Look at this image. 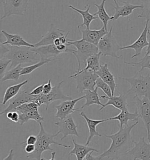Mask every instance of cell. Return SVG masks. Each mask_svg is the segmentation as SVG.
<instances>
[{"label":"cell","mask_w":150,"mask_h":160,"mask_svg":"<svg viewBox=\"0 0 150 160\" xmlns=\"http://www.w3.org/2000/svg\"><path fill=\"white\" fill-rule=\"evenodd\" d=\"M100 98L103 99H108V101L106 103L104 104L103 106L99 109L100 111L106 108L108 106H112L120 110L128 109V103L126 96L125 94L120 93L118 96H112L111 97H108V96H101Z\"/></svg>","instance_id":"obj_21"},{"label":"cell","mask_w":150,"mask_h":160,"mask_svg":"<svg viewBox=\"0 0 150 160\" xmlns=\"http://www.w3.org/2000/svg\"><path fill=\"white\" fill-rule=\"evenodd\" d=\"M79 31L82 33V39L93 43L96 46L98 45L100 40L108 32L104 26L100 29L92 30L90 28L86 29L79 28Z\"/></svg>","instance_id":"obj_17"},{"label":"cell","mask_w":150,"mask_h":160,"mask_svg":"<svg viewBox=\"0 0 150 160\" xmlns=\"http://www.w3.org/2000/svg\"><path fill=\"white\" fill-rule=\"evenodd\" d=\"M40 131L37 136V141L35 144V149L33 152L27 156V158L35 160H41L42 154L46 151H50L52 152L53 149L50 146L55 144L57 146L63 147L65 148H70V146L61 144L55 140V138L57 136L55 134H50L45 131L42 126V122H40Z\"/></svg>","instance_id":"obj_3"},{"label":"cell","mask_w":150,"mask_h":160,"mask_svg":"<svg viewBox=\"0 0 150 160\" xmlns=\"http://www.w3.org/2000/svg\"><path fill=\"white\" fill-rule=\"evenodd\" d=\"M65 31L64 30L55 27L54 24H51L48 32L42 36V39L41 41L34 44V47L35 48L39 47L41 46L53 44L56 39L65 35Z\"/></svg>","instance_id":"obj_18"},{"label":"cell","mask_w":150,"mask_h":160,"mask_svg":"<svg viewBox=\"0 0 150 160\" xmlns=\"http://www.w3.org/2000/svg\"><path fill=\"white\" fill-rule=\"evenodd\" d=\"M54 61H55V59H41V60L37 63H33V65L30 66L23 67L21 72V75H27L29 74H31L33 71L37 69L38 68L50 62Z\"/></svg>","instance_id":"obj_33"},{"label":"cell","mask_w":150,"mask_h":160,"mask_svg":"<svg viewBox=\"0 0 150 160\" xmlns=\"http://www.w3.org/2000/svg\"><path fill=\"white\" fill-rule=\"evenodd\" d=\"M0 1H1V3H3V4H4L5 2V0H0Z\"/></svg>","instance_id":"obj_48"},{"label":"cell","mask_w":150,"mask_h":160,"mask_svg":"<svg viewBox=\"0 0 150 160\" xmlns=\"http://www.w3.org/2000/svg\"><path fill=\"white\" fill-rule=\"evenodd\" d=\"M138 124V121L131 125L119 128L117 132L112 135L104 134V136L111 139L112 144L108 149L98 155L101 160H119L122 156L126 155L127 152L134 146L131 132Z\"/></svg>","instance_id":"obj_1"},{"label":"cell","mask_w":150,"mask_h":160,"mask_svg":"<svg viewBox=\"0 0 150 160\" xmlns=\"http://www.w3.org/2000/svg\"><path fill=\"white\" fill-rule=\"evenodd\" d=\"M72 142L73 144V148L70 151L69 155H75L77 160H84L86 155L90 151H94L96 152H98V151L92 147H90L86 145H82L77 143L75 141V139L72 138Z\"/></svg>","instance_id":"obj_26"},{"label":"cell","mask_w":150,"mask_h":160,"mask_svg":"<svg viewBox=\"0 0 150 160\" xmlns=\"http://www.w3.org/2000/svg\"><path fill=\"white\" fill-rule=\"evenodd\" d=\"M93 152L94 151H90L89 153H88L86 155L84 159L86 160H101L99 156H98V157H93V156H92V154H93Z\"/></svg>","instance_id":"obj_43"},{"label":"cell","mask_w":150,"mask_h":160,"mask_svg":"<svg viewBox=\"0 0 150 160\" xmlns=\"http://www.w3.org/2000/svg\"><path fill=\"white\" fill-rule=\"evenodd\" d=\"M11 63V61L5 58H1L0 59V75L1 78L3 77V76L5 73V71L7 70V67L9 64Z\"/></svg>","instance_id":"obj_37"},{"label":"cell","mask_w":150,"mask_h":160,"mask_svg":"<svg viewBox=\"0 0 150 160\" xmlns=\"http://www.w3.org/2000/svg\"><path fill=\"white\" fill-rule=\"evenodd\" d=\"M134 104L137 107L139 117L142 120L147 129L148 140L150 142V99L147 97H142V99H140L137 96H134Z\"/></svg>","instance_id":"obj_11"},{"label":"cell","mask_w":150,"mask_h":160,"mask_svg":"<svg viewBox=\"0 0 150 160\" xmlns=\"http://www.w3.org/2000/svg\"><path fill=\"white\" fill-rule=\"evenodd\" d=\"M52 88H53V87L52 86L51 79H49L48 80V82L46 84H44L43 93V94H48L49 93H50L51 92Z\"/></svg>","instance_id":"obj_41"},{"label":"cell","mask_w":150,"mask_h":160,"mask_svg":"<svg viewBox=\"0 0 150 160\" xmlns=\"http://www.w3.org/2000/svg\"><path fill=\"white\" fill-rule=\"evenodd\" d=\"M28 82L29 80L27 79L18 84L9 86L5 92L2 105H5L8 102H9L11 99L14 98L20 92L21 88L24 85H27Z\"/></svg>","instance_id":"obj_29"},{"label":"cell","mask_w":150,"mask_h":160,"mask_svg":"<svg viewBox=\"0 0 150 160\" xmlns=\"http://www.w3.org/2000/svg\"><path fill=\"white\" fill-rule=\"evenodd\" d=\"M147 40H148V46H147V51H146V53H145V55H147L150 54V31L149 29H148V34H147Z\"/></svg>","instance_id":"obj_44"},{"label":"cell","mask_w":150,"mask_h":160,"mask_svg":"<svg viewBox=\"0 0 150 160\" xmlns=\"http://www.w3.org/2000/svg\"><path fill=\"white\" fill-rule=\"evenodd\" d=\"M37 141V136H33V135H31L29 136H28L27 140L24 142H22L21 143V144H32V145H35L36 142Z\"/></svg>","instance_id":"obj_40"},{"label":"cell","mask_w":150,"mask_h":160,"mask_svg":"<svg viewBox=\"0 0 150 160\" xmlns=\"http://www.w3.org/2000/svg\"><path fill=\"white\" fill-rule=\"evenodd\" d=\"M119 79L125 80L130 85V89L126 92L127 94H135L138 97H147L150 99V75L147 76L141 75L140 72H137L131 78H118Z\"/></svg>","instance_id":"obj_4"},{"label":"cell","mask_w":150,"mask_h":160,"mask_svg":"<svg viewBox=\"0 0 150 160\" xmlns=\"http://www.w3.org/2000/svg\"><path fill=\"white\" fill-rule=\"evenodd\" d=\"M25 151L28 154H31L32 152L34 151L35 149V145H32V144H27L25 147Z\"/></svg>","instance_id":"obj_42"},{"label":"cell","mask_w":150,"mask_h":160,"mask_svg":"<svg viewBox=\"0 0 150 160\" xmlns=\"http://www.w3.org/2000/svg\"><path fill=\"white\" fill-rule=\"evenodd\" d=\"M148 27H149V30L150 31V20L149 21V24H148Z\"/></svg>","instance_id":"obj_49"},{"label":"cell","mask_w":150,"mask_h":160,"mask_svg":"<svg viewBox=\"0 0 150 160\" xmlns=\"http://www.w3.org/2000/svg\"><path fill=\"white\" fill-rule=\"evenodd\" d=\"M31 49L33 51L37 52L40 55L41 59H53L56 60L59 59L58 57L62 53L55 44L41 46L39 47L31 48Z\"/></svg>","instance_id":"obj_20"},{"label":"cell","mask_w":150,"mask_h":160,"mask_svg":"<svg viewBox=\"0 0 150 160\" xmlns=\"http://www.w3.org/2000/svg\"><path fill=\"white\" fill-rule=\"evenodd\" d=\"M83 99H84V95L77 99L62 101L59 105L55 106V108L57 110L55 117L60 118L61 120L64 119L76 111H79V108H75V106L79 101Z\"/></svg>","instance_id":"obj_14"},{"label":"cell","mask_w":150,"mask_h":160,"mask_svg":"<svg viewBox=\"0 0 150 160\" xmlns=\"http://www.w3.org/2000/svg\"><path fill=\"white\" fill-rule=\"evenodd\" d=\"M63 81L59 82L57 85L53 87L51 92L48 94L42 93L40 95L35 96V98L32 100L33 102L36 103L39 107H41L42 105H45L46 110H47L49 106L55 101H63L72 99L69 96H66L62 92L61 86L63 84Z\"/></svg>","instance_id":"obj_8"},{"label":"cell","mask_w":150,"mask_h":160,"mask_svg":"<svg viewBox=\"0 0 150 160\" xmlns=\"http://www.w3.org/2000/svg\"><path fill=\"white\" fill-rule=\"evenodd\" d=\"M55 154H56V152H52L51 154L52 155V157L51 158V159H50V160H54L55 159Z\"/></svg>","instance_id":"obj_47"},{"label":"cell","mask_w":150,"mask_h":160,"mask_svg":"<svg viewBox=\"0 0 150 160\" xmlns=\"http://www.w3.org/2000/svg\"><path fill=\"white\" fill-rule=\"evenodd\" d=\"M22 64H19L13 68L9 69L6 72L2 78H1V82H4L7 80H13L17 82L18 81L21 75V72L22 69Z\"/></svg>","instance_id":"obj_32"},{"label":"cell","mask_w":150,"mask_h":160,"mask_svg":"<svg viewBox=\"0 0 150 160\" xmlns=\"http://www.w3.org/2000/svg\"><path fill=\"white\" fill-rule=\"evenodd\" d=\"M149 19H147L145 22V27L142 31L140 34V37L136 40L134 43H132L131 45L126 46V47H121L120 50H124V49H132L135 51V54H134L131 58L133 59L136 57L140 56L141 52L142 49L148 46V42L147 40V34L148 31L149 29Z\"/></svg>","instance_id":"obj_15"},{"label":"cell","mask_w":150,"mask_h":160,"mask_svg":"<svg viewBox=\"0 0 150 160\" xmlns=\"http://www.w3.org/2000/svg\"><path fill=\"white\" fill-rule=\"evenodd\" d=\"M14 157V150L11 149L9 151V155L5 157L3 160H13Z\"/></svg>","instance_id":"obj_45"},{"label":"cell","mask_w":150,"mask_h":160,"mask_svg":"<svg viewBox=\"0 0 150 160\" xmlns=\"http://www.w3.org/2000/svg\"><path fill=\"white\" fill-rule=\"evenodd\" d=\"M39 106L37 104L33 102L23 104L15 109L19 113L18 123L21 125H23L28 122L29 120H33L38 122H45L43 117L39 113Z\"/></svg>","instance_id":"obj_7"},{"label":"cell","mask_w":150,"mask_h":160,"mask_svg":"<svg viewBox=\"0 0 150 160\" xmlns=\"http://www.w3.org/2000/svg\"><path fill=\"white\" fill-rule=\"evenodd\" d=\"M142 2V12L137 16L138 18H142L150 20V0H140Z\"/></svg>","instance_id":"obj_35"},{"label":"cell","mask_w":150,"mask_h":160,"mask_svg":"<svg viewBox=\"0 0 150 160\" xmlns=\"http://www.w3.org/2000/svg\"><path fill=\"white\" fill-rule=\"evenodd\" d=\"M53 44H55L56 47H57V46H59V45H60L61 44H62V42H61V40H60L59 38H57V39H56L55 40Z\"/></svg>","instance_id":"obj_46"},{"label":"cell","mask_w":150,"mask_h":160,"mask_svg":"<svg viewBox=\"0 0 150 160\" xmlns=\"http://www.w3.org/2000/svg\"><path fill=\"white\" fill-rule=\"evenodd\" d=\"M133 160H150V142L147 143L145 137H141L138 142L134 141V146L127 152Z\"/></svg>","instance_id":"obj_12"},{"label":"cell","mask_w":150,"mask_h":160,"mask_svg":"<svg viewBox=\"0 0 150 160\" xmlns=\"http://www.w3.org/2000/svg\"><path fill=\"white\" fill-rule=\"evenodd\" d=\"M98 74L92 70L76 71L75 74L69 78H73L76 82V89L80 93H83L86 90H93L96 88V82L98 78Z\"/></svg>","instance_id":"obj_6"},{"label":"cell","mask_w":150,"mask_h":160,"mask_svg":"<svg viewBox=\"0 0 150 160\" xmlns=\"http://www.w3.org/2000/svg\"><path fill=\"white\" fill-rule=\"evenodd\" d=\"M80 116H81L82 117L84 118V120H86V122L88 124V127L89 128V136L88 138V140H87L86 143L85 145L89 146L90 141L92 140V138H93L94 137H102V135L100 134L96 130L97 126L100 124H101V123L108 122L110 120V118H107V119H103V120H92V119L89 118L85 114V113L83 112H82L81 113H80Z\"/></svg>","instance_id":"obj_22"},{"label":"cell","mask_w":150,"mask_h":160,"mask_svg":"<svg viewBox=\"0 0 150 160\" xmlns=\"http://www.w3.org/2000/svg\"><path fill=\"white\" fill-rule=\"evenodd\" d=\"M43 86L44 84L39 85L37 86V88H35L34 89L32 90L29 94L33 96H38V95H40V94L43 93Z\"/></svg>","instance_id":"obj_39"},{"label":"cell","mask_w":150,"mask_h":160,"mask_svg":"<svg viewBox=\"0 0 150 160\" xmlns=\"http://www.w3.org/2000/svg\"><path fill=\"white\" fill-rule=\"evenodd\" d=\"M55 124L59 128L58 132L56 133V136L61 133L63 134V137L61 138V141L69 135L79 137V134L77 131L78 125L75 124V121L71 115L64 119H61L60 121L55 122Z\"/></svg>","instance_id":"obj_13"},{"label":"cell","mask_w":150,"mask_h":160,"mask_svg":"<svg viewBox=\"0 0 150 160\" xmlns=\"http://www.w3.org/2000/svg\"><path fill=\"white\" fill-rule=\"evenodd\" d=\"M7 118L13 122L16 123L19 122V115L18 112L17 111H11L8 112L7 113Z\"/></svg>","instance_id":"obj_38"},{"label":"cell","mask_w":150,"mask_h":160,"mask_svg":"<svg viewBox=\"0 0 150 160\" xmlns=\"http://www.w3.org/2000/svg\"><path fill=\"white\" fill-rule=\"evenodd\" d=\"M98 88H96L93 90H84V99H86V103L80 108L79 109H83L86 107H89L92 105H98L100 106H103L104 104L102 103L100 101V98L98 93Z\"/></svg>","instance_id":"obj_28"},{"label":"cell","mask_w":150,"mask_h":160,"mask_svg":"<svg viewBox=\"0 0 150 160\" xmlns=\"http://www.w3.org/2000/svg\"><path fill=\"white\" fill-rule=\"evenodd\" d=\"M1 58L9 59V69L22 63H35L41 60L40 55L33 51L31 47H16L1 43Z\"/></svg>","instance_id":"obj_2"},{"label":"cell","mask_w":150,"mask_h":160,"mask_svg":"<svg viewBox=\"0 0 150 160\" xmlns=\"http://www.w3.org/2000/svg\"><path fill=\"white\" fill-rule=\"evenodd\" d=\"M96 73L98 74L99 78H100L103 81L110 86L112 92V96H114L117 84L116 82L114 76L111 73L108 68V64L105 63L103 65H101L100 69Z\"/></svg>","instance_id":"obj_24"},{"label":"cell","mask_w":150,"mask_h":160,"mask_svg":"<svg viewBox=\"0 0 150 160\" xmlns=\"http://www.w3.org/2000/svg\"><path fill=\"white\" fill-rule=\"evenodd\" d=\"M124 63L133 67H140L141 69L139 72L141 73L144 69H148L150 71V54L145 55L138 62H127L124 61Z\"/></svg>","instance_id":"obj_34"},{"label":"cell","mask_w":150,"mask_h":160,"mask_svg":"<svg viewBox=\"0 0 150 160\" xmlns=\"http://www.w3.org/2000/svg\"><path fill=\"white\" fill-rule=\"evenodd\" d=\"M112 27L110 31L102 38L98 42V47L99 52L104 57H110L120 59L122 55L118 56L117 52L120 50L121 47L117 43L112 33Z\"/></svg>","instance_id":"obj_9"},{"label":"cell","mask_w":150,"mask_h":160,"mask_svg":"<svg viewBox=\"0 0 150 160\" xmlns=\"http://www.w3.org/2000/svg\"><path fill=\"white\" fill-rule=\"evenodd\" d=\"M96 85L98 88L102 89L103 92L106 94V96L108 97L112 96V92L110 86L104 81H103L100 78L98 77L97 79L96 82Z\"/></svg>","instance_id":"obj_36"},{"label":"cell","mask_w":150,"mask_h":160,"mask_svg":"<svg viewBox=\"0 0 150 160\" xmlns=\"http://www.w3.org/2000/svg\"><path fill=\"white\" fill-rule=\"evenodd\" d=\"M1 32L7 39L6 41L1 42L4 45H9L16 47H29L34 48V44H32L27 42L21 36L18 34H11L8 33L4 30H2Z\"/></svg>","instance_id":"obj_25"},{"label":"cell","mask_w":150,"mask_h":160,"mask_svg":"<svg viewBox=\"0 0 150 160\" xmlns=\"http://www.w3.org/2000/svg\"><path fill=\"white\" fill-rule=\"evenodd\" d=\"M102 56V53L98 52V53L94 54L88 58L86 60V68L82 70L79 71H88L92 70L95 72L98 71L100 68V58Z\"/></svg>","instance_id":"obj_31"},{"label":"cell","mask_w":150,"mask_h":160,"mask_svg":"<svg viewBox=\"0 0 150 160\" xmlns=\"http://www.w3.org/2000/svg\"><path fill=\"white\" fill-rule=\"evenodd\" d=\"M67 45L68 46L73 45L77 49L76 51L75 50L72 53L75 55L78 61L79 67L77 71L81 70L82 65H86V60L88 58L99 52L98 46L82 39L79 40L68 39Z\"/></svg>","instance_id":"obj_5"},{"label":"cell","mask_w":150,"mask_h":160,"mask_svg":"<svg viewBox=\"0 0 150 160\" xmlns=\"http://www.w3.org/2000/svg\"><path fill=\"white\" fill-rule=\"evenodd\" d=\"M1 20L12 15L24 16L29 8V0H5Z\"/></svg>","instance_id":"obj_10"},{"label":"cell","mask_w":150,"mask_h":160,"mask_svg":"<svg viewBox=\"0 0 150 160\" xmlns=\"http://www.w3.org/2000/svg\"><path fill=\"white\" fill-rule=\"evenodd\" d=\"M69 7L71 8L72 10L75 11L76 12H78L80 15H81L82 18H83V23L78 26V28H80L82 27L85 26L86 28H90V25L92 23V22L95 20V19H98V17H96L94 14H92L90 13L89 11L90 8L91 7L90 5H88V8L86 10H81L75 8V7L72 6V5H69Z\"/></svg>","instance_id":"obj_27"},{"label":"cell","mask_w":150,"mask_h":160,"mask_svg":"<svg viewBox=\"0 0 150 160\" xmlns=\"http://www.w3.org/2000/svg\"><path fill=\"white\" fill-rule=\"evenodd\" d=\"M139 118H140L139 114L137 110H136L134 113H130L128 112V109H126V110H121V112L118 115L114 117L110 118V120H118L120 122L119 128H122L124 126H127L128 125V121L135 122H138Z\"/></svg>","instance_id":"obj_23"},{"label":"cell","mask_w":150,"mask_h":160,"mask_svg":"<svg viewBox=\"0 0 150 160\" xmlns=\"http://www.w3.org/2000/svg\"><path fill=\"white\" fill-rule=\"evenodd\" d=\"M106 1V0H102V2L100 4H94V5H95L98 8V11L96 13H94V15L95 16L98 15V18L102 22L103 26L108 31V23L110 21H112V17H110L109 15L108 14V12L105 10Z\"/></svg>","instance_id":"obj_30"},{"label":"cell","mask_w":150,"mask_h":160,"mask_svg":"<svg viewBox=\"0 0 150 160\" xmlns=\"http://www.w3.org/2000/svg\"><path fill=\"white\" fill-rule=\"evenodd\" d=\"M35 96L31 95L27 90L20 91L12 99L9 100V105L0 113V115L7 114L9 112L15 111V109L23 104L32 102Z\"/></svg>","instance_id":"obj_16"},{"label":"cell","mask_w":150,"mask_h":160,"mask_svg":"<svg viewBox=\"0 0 150 160\" xmlns=\"http://www.w3.org/2000/svg\"><path fill=\"white\" fill-rule=\"evenodd\" d=\"M115 6L113 7V8L115 10V13L113 15L112 21L117 20L120 17H128L133 12V11L138 8H142V5H136L131 4L128 2H125L121 1V2L124 4L122 6H120L118 4L117 0H114Z\"/></svg>","instance_id":"obj_19"}]
</instances>
